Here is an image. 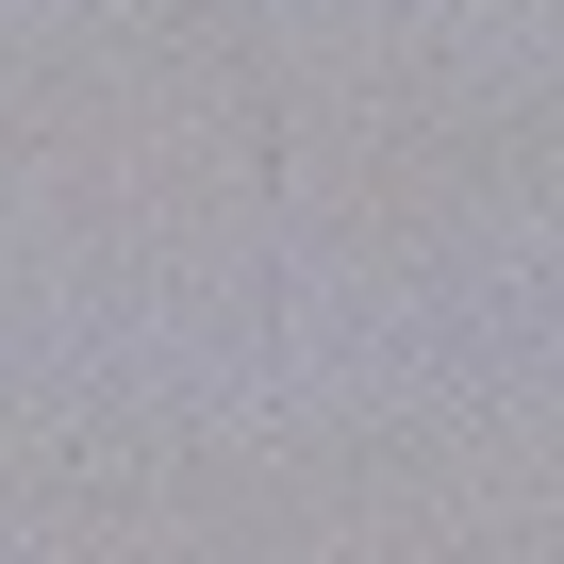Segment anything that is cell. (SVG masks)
I'll return each instance as SVG.
<instances>
[]
</instances>
